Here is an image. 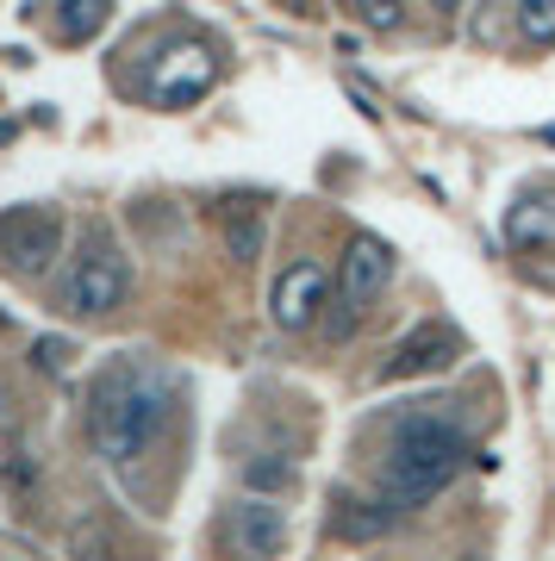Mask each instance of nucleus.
<instances>
[{"instance_id": "obj_8", "label": "nucleus", "mask_w": 555, "mask_h": 561, "mask_svg": "<svg viewBox=\"0 0 555 561\" xmlns=\"http://www.w3.org/2000/svg\"><path fill=\"white\" fill-rule=\"evenodd\" d=\"M325 306H331V280H325L318 262H294V268L275 280V294H269V312H275L281 331H313Z\"/></svg>"}, {"instance_id": "obj_5", "label": "nucleus", "mask_w": 555, "mask_h": 561, "mask_svg": "<svg viewBox=\"0 0 555 561\" xmlns=\"http://www.w3.org/2000/svg\"><path fill=\"white\" fill-rule=\"evenodd\" d=\"M213 81H218V57L206 50L200 38H169L150 57V69H144V101L150 106H194L213 94Z\"/></svg>"}, {"instance_id": "obj_18", "label": "nucleus", "mask_w": 555, "mask_h": 561, "mask_svg": "<svg viewBox=\"0 0 555 561\" xmlns=\"http://www.w3.org/2000/svg\"><path fill=\"white\" fill-rule=\"evenodd\" d=\"M7 481L20 486V493H25L32 481H38V474H32V456H25V449H13V456H7Z\"/></svg>"}, {"instance_id": "obj_9", "label": "nucleus", "mask_w": 555, "mask_h": 561, "mask_svg": "<svg viewBox=\"0 0 555 561\" xmlns=\"http://www.w3.org/2000/svg\"><path fill=\"white\" fill-rule=\"evenodd\" d=\"M231 542L243 556H281L287 549V512L275 500H243L231 512Z\"/></svg>"}, {"instance_id": "obj_1", "label": "nucleus", "mask_w": 555, "mask_h": 561, "mask_svg": "<svg viewBox=\"0 0 555 561\" xmlns=\"http://www.w3.org/2000/svg\"><path fill=\"white\" fill-rule=\"evenodd\" d=\"M175 424V381L150 356H120L94 375L88 393V437L106 468L150 456Z\"/></svg>"}, {"instance_id": "obj_17", "label": "nucleus", "mask_w": 555, "mask_h": 561, "mask_svg": "<svg viewBox=\"0 0 555 561\" xmlns=\"http://www.w3.org/2000/svg\"><path fill=\"white\" fill-rule=\"evenodd\" d=\"M250 486H294V461H257Z\"/></svg>"}, {"instance_id": "obj_14", "label": "nucleus", "mask_w": 555, "mask_h": 561, "mask_svg": "<svg viewBox=\"0 0 555 561\" xmlns=\"http://www.w3.org/2000/svg\"><path fill=\"white\" fill-rule=\"evenodd\" d=\"M543 238L555 243V206H543V213H536V206H518L512 213V243H543Z\"/></svg>"}, {"instance_id": "obj_4", "label": "nucleus", "mask_w": 555, "mask_h": 561, "mask_svg": "<svg viewBox=\"0 0 555 561\" xmlns=\"http://www.w3.org/2000/svg\"><path fill=\"white\" fill-rule=\"evenodd\" d=\"M63 238H69V219L63 206L44 201H20L0 213V268L20 280H38L50 262L63 256Z\"/></svg>"}, {"instance_id": "obj_13", "label": "nucleus", "mask_w": 555, "mask_h": 561, "mask_svg": "<svg viewBox=\"0 0 555 561\" xmlns=\"http://www.w3.org/2000/svg\"><path fill=\"white\" fill-rule=\"evenodd\" d=\"M518 32L531 44H555V0H518Z\"/></svg>"}, {"instance_id": "obj_12", "label": "nucleus", "mask_w": 555, "mask_h": 561, "mask_svg": "<svg viewBox=\"0 0 555 561\" xmlns=\"http://www.w3.org/2000/svg\"><path fill=\"white\" fill-rule=\"evenodd\" d=\"M225 250H231V262H243V268L262 256V213H257V206L225 213Z\"/></svg>"}, {"instance_id": "obj_20", "label": "nucleus", "mask_w": 555, "mask_h": 561, "mask_svg": "<svg viewBox=\"0 0 555 561\" xmlns=\"http://www.w3.org/2000/svg\"><path fill=\"white\" fill-rule=\"evenodd\" d=\"M487 7H494V0H487Z\"/></svg>"}, {"instance_id": "obj_19", "label": "nucleus", "mask_w": 555, "mask_h": 561, "mask_svg": "<svg viewBox=\"0 0 555 561\" xmlns=\"http://www.w3.org/2000/svg\"><path fill=\"white\" fill-rule=\"evenodd\" d=\"M431 7H437V13H456L462 0H431Z\"/></svg>"}, {"instance_id": "obj_15", "label": "nucleus", "mask_w": 555, "mask_h": 561, "mask_svg": "<svg viewBox=\"0 0 555 561\" xmlns=\"http://www.w3.org/2000/svg\"><path fill=\"white\" fill-rule=\"evenodd\" d=\"M399 20H406L399 0H362V25H369V32H394Z\"/></svg>"}, {"instance_id": "obj_11", "label": "nucleus", "mask_w": 555, "mask_h": 561, "mask_svg": "<svg viewBox=\"0 0 555 561\" xmlns=\"http://www.w3.org/2000/svg\"><path fill=\"white\" fill-rule=\"evenodd\" d=\"M106 20H113V0H57V38L69 44H88Z\"/></svg>"}, {"instance_id": "obj_7", "label": "nucleus", "mask_w": 555, "mask_h": 561, "mask_svg": "<svg viewBox=\"0 0 555 561\" xmlns=\"http://www.w3.org/2000/svg\"><path fill=\"white\" fill-rule=\"evenodd\" d=\"M456 356H462V337L450 324L431 319V324H412V331L394 343V356H387L381 375H387V381H424V375H443Z\"/></svg>"}, {"instance_id": "obj_16", "label": "nucleus", "mask_w": 555, "mask_h": 561, "mask_svg": "<svg viewBox=\"0 0 555 561\" xmlns=\"http://www.w3.org/2000/svg\"><path fill=\"white\" fill-rule=\"evenodd\" d=\"M69 356H76V350H69L63 337H44L38 350H32V362H38V368H50V375H63V368H69Z\"/></svg>"}, {"instance_id": "obj_10", "label": "nucleus", "mask_w": 555, "mask_h": 561, "mask_svg": "<svg viewBox=\"0 0 555 561\" xmlns=\"http://www.w3.org/2000/svg\"><path fill=\"white\" fill-rule=\"evenodd\" d=\"M387 530H394V500L387 505L343 500V512H338V537L343 542H375V537H387Z\"/></svg>"}, {"instance_id": "obj_6", "label": "nucleus", "mask_w": 555, "mask_h": 561, "mask_svg": "<svg viewBox=\"0 0 555 561\" xmlns=\"http://www.w3.org/2000/svg\"><path fill=\"white\" fill-rule=\"evenodd\" d=\"M394 287V243H381L375 231H356L343 243V268H338V300L350 319H362L369 306Z\"/></svg>"}, {"instance_id": "obj_2", "label": "nucleus", "mask_w": 555, "mask_h": 561, "mask_svg": "<svg viewBox=\"0 0 555 561\" xmlns=\"http://www.w3.org/2000/svg\"><path fill=\"white\" fill-rule=\"evenodd\" d=\"M475 456V443L456 419H437V412H406L387 443V461H381V486L394 505H431L443 486L456 481Z\"/></svg>"}, {"instance_id": "obj_3", "label": "nucleus", "mask_w": 555, "mask_h": 561, "mask_svg": "<svg viewBox=\"0 0 555 561\" xmlns=\"http://www.w3.org/2000/svg\"><path fill=\"white\" fill-rule=\"evenodd\" d=\"M132 294V262L113 243V231H88L81 238V256L69 262L63 275V312L69 319H113Z\"/></svg>"}]
</instances>
